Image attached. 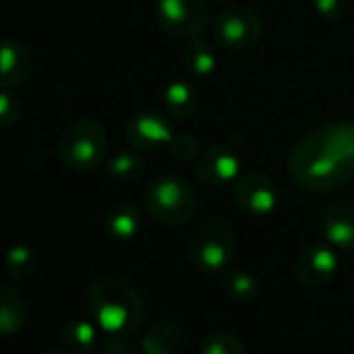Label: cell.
<instances>
[{
    "mask_svg": "<svg viewBox=\"0 0 354 354\" xmlns=\"http://www.w3.org/2000/svg\"><path fill=\"white\" fill-rule=\"evenodd\" d=\"M127 140L136 150L142 152H152L162 146H169L173 140L169 123L154 115V113H138L127 121L125 127Z\"/></svg>",
    "mask_w": 354,
    "mask_h": 354,
    "instance_id": "12",
    "label": "cell"
},
{
    "mask_svg": "<svg viewBox=\"0 0 354 354\" xmlns=\"http://www.w3.org/2000/svg\"><path fill=\"white\" fill-rule=\"evenodd\" d=\"M290 173L310 192H325L354 180V121L325 125L292 150Z\"/></svg>",
    "mask_w": 354,
    "mask_h": 354,
    "instance_id": "1",
    "label": "cell"
},
{
    "mask_svg": "<svg viewBox=\"0 0 354 354\" xmlns=\"http://www.w3.org/2000/svg\"><path fill=\"white\" fill-rule=\"evenodd\" d=\"M217 3H232V0H217Z\"/></svg>",
    "mask_w": 354,
    "mask_h": 354,
    "instance_id": "28",
    "label": "cell"
},
{
    "mask_svg": "<svg viewBox=\"0 0 354 354\" xmlns=\"http://www.w3.org/2000/svg\"><path fill=\"white\" fill-rule=\"evenodd\" d=\"M100 354H146L142 344L136 346L131 342H127V337L121 335H111L109 339H104L100 344Z\"/></svg>",
    "mask_w": 354,
    "mask_h": 354,
    "instance_id": "26",
    "label": "cell"
},
{
    "mask_svg": "<svg viewBox=\"0 0 354 354\" xmlns=\"http://www.w3.org/2000/svg\"><path fill=\"white\" fill-rule=\"evenodd\" d=\"M90 315L104 333L129 337L133 335L146 315L142 294L121 277H102L88 290Z\"/></svg>",
    "mask_w": 354,
    "mask_h": 354,
    "instance_id": "2",
    "label": "cell"
},
{
    "mask_svg": "<svg viewBox=\"0 0 354 354\" xmlns=\"http://www.w3.org/2000/svg\"><path fill=\"white\" fill-rule=\"evenodd\" d=\"M215 36L230 50H248L263 36L261 17L248 7H230L215 21Z\"/></svg>",
    "mask_w": 354,
    "mask_h": 354,
    "instance_id": "7",
    "label": "cell"
},
{
    "mask_svg": "<svg viewBox=\"0 0 354 354\" xmlns=\"http://www.w3.org/2000/svg\"><path fill=\"white\" fill-rule=\"evenodd\" d=\"M28 321V302L11 286H0V335L17 333Z\"/></svg>",
    "mask_w": 354,
    "mask_h": 354,
    "instance_id": "15",
    "label": "cell"
},
{
    "mask_svg": "<svg viewBox=\"0 0 354 354\" xmlns=\"http://www.w3.org/2000/svg\"><path fill=\"white\" fill-rule=\"evenodd\" d=\"M46 354H71V352L67 350V352H46Z\"/></svg>",
    "mask_w": 354,
    "mask_h": 354,
    "instance_id": "27",
    "label": "cell"
},
{
    "mask_svg": "<svg viewBox=\"0 0 354 354\" xmlns=\"http://www.w3.org/2000/svg\"><path fill=\"white\" fill-rule=\"evenodd\" d=\"M296 279L306 288H323L337 273V257L325 244H313L304 248L294 265Z\"/></svg>",
    "mask_w": 354,
    "mask_h": 354,
    "instance_id": "9",
    "label": "cell"
},
{
    "mask_svg": "<svg viewBox=\"0 0 354 354\" xmlns=\"http://www.w3.org/2000/svg\"><path fill=\"white\" fill-rule=\"evenodd\" d=\"M201 354H246L244 339L232 331H213L201 344Z\"/></svg>",
    "mask_w": 354,
    "mask_h": 354,
    "instance_id": "23",
    "label": "cell"
},
{
    "mask_svg": "<svg viewBox=\"0 0 354 354\" xmlns=\"http://www.w3.org/2000/svg\"><path fill=\"white\" fill-rule=\"evenodd\" d=\"M198 90L188 82H175L165 92V104L171 117L188 119L198 109Z\"/></svg>",
    "mask_w": 354,
    "mask_h": 354,
    "instance_id": "17",
    "label": "cell"
},
{
    "mask_svg": "<svg viewBox=\"0 0 354 354\" xmlns=\"http://www.w3.org/2000/svg\"><path fill=\"white\" fill-rule=\"evenodd\" d=\"M182 339L184 331L180 323L171 319H158L146 329L140 344L146 354H175L182 346Z\"/></svg>",
    "mask_w": 354,
    "mask_h": 354,
    "instance_id": "14",
    "label": "cell"
},
{
    "mask_svg": "<svg viewBox=\"0 0 354 354\" xmlns=\"http://www.w3.org/2000/svg\"><path fill=\"white\" fill-rule=\"evenodd\" d=\"M234 198L248 215H269L279 203V190L271 177L263 173H246L234 186Z\"/></svg>",
    "mask_w": 354,
    "mask_h": 354,
    "instance_id": "8",
    "label": "cell"
},
{
    "mask_svg": "<svg viewBox=\"0 0 354 354\" xmlns=\"http://www.w3.org/2000/svg\"><path fill=\"white\" fill-rule=\"evenodd\" d=\"M24 115V104L17 94L11 90H0V125L11 127Z\"/></svg>",
    "mask_w": 354,
    "mask_h": 354,
    "instance_id": "24",
    "label": "cell"
},
{
    "mask_svg": "<svg viewBox=\"0 0 354 354\" xmlns=\"http://www.w3.org/2000/svg\"><path fill=\"white\" fill-rule=\"evenodd\" d=\"M223 290L225 294L236 300V302H252L259 298L261 294V286L257 281L254 275L246 273V271H232L223 277Z\"/></svg>",
    "mask_w": 354,
    "mask_h": 354,
    "instance_id": "21",
    "label": "cell"
},
{
    "mask_svg": "<svg viewBox=\"0 0 354 354\" xmlns=\"http://www.w3.org/2000/svg\"><path fill=\"white\" fill-rule=\"evenodd\" d=\"M319 230L325 240L339 248H354V201H337L327 205L319 215Z\"/></svg>",
    "mask_w": 354,
    "mask_h": 354,
    "instance_id": "10",
    "label": "cell"
},
{
    "mask_svg": "<svg viewBox=\"0 0 354 354\" xmlns=\"http://www.w3.org/2000/svg\"><path fill=\"white\" fill-rule=\"evenodd\" d=\"M140 230V211L131 203H117L104 217V232L113 240H129Z\"/></svg>",
    "mask_w": 354,
    "mask_h": 354,
    "instance_id": "16",
    "label": "cell"
},
{
    "mask_svg": "<svg viewBox=\"0 0 354 354\" xmlns=\"http://www.w3.org/2000/svg\"><path fill=\"white\" fill-rule=\"evenodd\" d=\"M238 242L234 227L221 217L203 219L188 238L190 261L207 273L223 271L236 257Z\"/></svg>",
    "mask_w": 354,
    "mask_h": 354,
    "instance_id": "4",
    "label": "cell"
},
{
    "mask_svg": "<svg viewBox=\"0 0 354 354\" xmlns=\"http://www.w3.org/2000/svg\"><path fill=\"white\" fill-rule=\"evenodd\" d=\"M350 0H315V11L327 19V21H337L348 13Z\"/></svg>",
    "mask_w": 354,
    "mask_h": 354,
    "instance_id": "25",
    "label": "cell"
},
{
    "mask_svg": "<svg viewBox=\"0 0 354 354\" xmlns=\"http://www.w3.org/2000/svg\"><path fill=\"white\" fill-rule=\"evenodd\" d=\"M5 267L15 281H26L38 269V252L28 244H17L7 252Z\"/></svg>",
    "mask_w": 354,
    "mask_h": 354,
    "instance_id": "19",
    "label": "cell"
},
{
    "mask_svg": "<svg viewBox=\"0 0 354 354\" xmlns=\"http://www.w3.org/2000/svg\"><path fill=\"white\" fill-rule=\"evenodd\" d=\"M240 171V158L230 146H211L207 148L196 165V173L201 182L211 188L225 186L236 180Z\"/></svg>",
    "mask_w": 354,
    "mask_h": 354,
    "instance_id": "13",
    "label": "cell"
},
{
    "mask_svg": "<svg viewBox=\"0 0 354 354\" xmlns=\"http://www.w3.org/2000/svg\"><path fill=\"white\" fill-rule=\"evenodd\" d=\"M59 154L69 169L92 171L106 156V133L94 119H75L59 140Z\"/></svg>",
    "mask_w": 354,
    "mask_h": 354,
    "instance_id": "5",
    "label": "cell"
},
{
    "mask_svg": "<svg viewBox=\"0 0 354 354\" xmlns=\"http://www.w3.org/2000/svg\"><path fill=\"white\" fill-rule=\"evenodd\" d=\"M219 59L215 55V50L198 38H192L184 50V65L194 73V75H209L215 71Z\"/></svg>",
    "mask_w": 354,
    "mask_h": 354,
    "instance_id": "20",
    "label": "cell"
},
{
    "mask_svg": "<svg viewBox=\"0 0 354 354\" xmlns=\"http://www.w3.org/2000/svg\"><path fill=\"white\" fill-rule=\"evenodd\" d=\"M96 323L90 321H71L63 327L61 339L71 354H92L98 346Z\"/></svg>",
    "mask_w": 354,
    "mask_h": 354,
    "instance_id": "18",
    "label": "cell"
},
{
    "mask_svg": "<svg viewBox=\"0 0 354 354\" xmlns=\"http://www.w3.org/2000/svg\"><path fill=\"white\" fill-rule=\"evenodd\" d=\"M156 21L169 36L192 40L205 32L209 13L203 0H158Z\"/></svg>",
    "mask_w": 354,
    "mask_h": 354,
    "instance_id": "6",
    "label": "cell"
},
{
    "mask_svg": "<svg viewBox=\"0 0 354 354\" xmlns=\"http://www.w3.org/2000/svg\"><path fill=\"white\" fill-rule=\"evenodd\" d=\"M34 55L19 40L0 38V90H11L34 73Z\"/></svg>",
    "mask_w": 354,
    "mask_h": 354,
    "instance_id": "11",
    "label": "cell"
},
{
    "mask_svg": "<svg viewBox=\"0 0 354 354\" xmlns=\"http://www.w3.org/2000/svg\"><path fill=\"white\" fill-rule=\"evenodd\" d=\"M109 173L117 182H136L144 173V160L138 152H119L109 160Z\"/></svg>",
    "mask_w": 354,
    "mask_h": 354,
    "instance_id": "22",
    "label": "cell"
},
{
    "mask_svg": "<svg viewBox=\"0 0 354 354\" xmlns=\"http://www.w3.org/2000/svg\"><path fill=\"white\" fill-rule=\"evenodd\" d=\"M146 211L165 225H182L196 211V192L188 180L175 173H160L144 190Z\"/></svg>",
    "mask_w": 354,
    "mask_h": 354,
    "instance_id": "3",
    "label": "cell"
}]
</instances>
